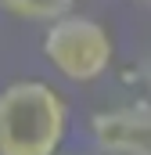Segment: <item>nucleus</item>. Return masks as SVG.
<instances>
[{
  "instance_id": "f257e3e1",
  "label": "nucleus",
  "mask_w": 151,
  "mask_h": 155,
  "mask_svg": "<svg viewBox=\"0 0 151 155\" xmlns=\"http://www.w3.org/2000/svg\"><path fill=\"white\" fill-rule=\"evenodd\" d=\"M69 134V105L43 79H14L0 90V155H58Z\"/></svg>"
},
{
  "instance_id": "39448f33",
  "label": "nucleus",
  "mask_w": 151,
  "mask_h": 155,
  "mask_svg": "<svg viewBox=\"0 0 151 155\" xmlns=\"http://www.w3.org/2000/svg\"><path fill=\"white\" fill-rule=\"evenodd\" d=\"M144 4H148V7H151V0H144Z\"/></svg>"
},
{
  "instance_id": "7ed1b4c3",
  "label": "nucleus",
  "mask_w": 151,
  "mask_h": 155,
  "mask_svg": "<svg viewBox=\"0 0 151 155\" xmlns=\"http://www.w3.org/2000/svg\"><path fill=\"white\" fill-rule=\"evenodd\" d=\"M90 137L101 155H151V108H108L90 119Z\"/></svg>"
},
{
  "instance_id": "f03ea898",
  "label": "nucleus",
  "mask_w": 151,
  "mask_h": 155,
  "mask_svg": "<svg viewBox=\"0 0 151 155\" xmlns=\"http://www.w3.org/2000/svg\"><path fill=\"white\" fill-rule=\"evenodd\" d=\"M43 58L54 65V72L72 83H94L101 79L115 61V43L112 33L86 18V15H61L54 22H47V33H43Z\"/></svg>"
},
{
  "instance_id": "20e7f679",
  "label": "nucleus",
  "mask_w": 151,
  "mask_h": 155,
  "mask_svg": "<svg viewBox=\"0 0 151 155\" xmlns=\"http://www.w3.org/2000/svg\"><path fill=\"white\" fill-rule=\"evenodd\" d=\"M76 0H0V11H7L11 18L22 22H54L61 15H69Z\"/></svg>"
}]
</instances>
